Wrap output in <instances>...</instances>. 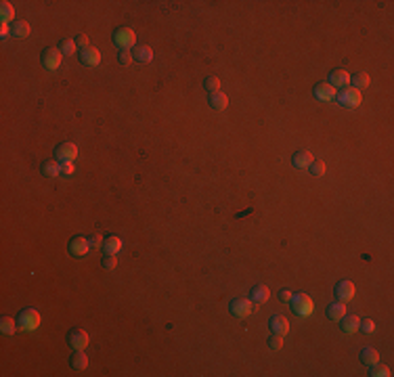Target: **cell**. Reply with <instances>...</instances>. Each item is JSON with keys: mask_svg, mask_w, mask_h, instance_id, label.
<instances>
[{"mask_svg": "<svg viewBox=\"0 0 394 377\" xmlns=\"http://www.w3.org/2000/svg\"><path fill=\"white\" fill-rule=\"evenodd\" d=\"M289 304H291V310H294L298 317H310L312 314V300H310V295H306V293H296V295H291V300H289Z\"/></svg>", "mask_w": 394, "mask_h": 377, "instance_id": "cell-1", "label": "cell"}, {"mask_svg": "<svg viewBox=\"0 0 394 377\" xmlns=\"http://www.w3.org/2000/svg\"><path fill=\"white\" fill-rule=\"evenodd\" d=\"M336 101L342 105V107H348V109H355V107H359L361 105V101H363V95H361V90H357V88H342L340 93L336 95Z\"/></svg>", "mask_w": 394, "mask_h": 377, "instance_id": "cell-2", "label": "cell"}, {"mask_svg": "<svg viewBox=\"0 0 394 377\" xmlns=\"http://www.w3.org/2000/svg\"><path fill=\"white\" fill-rule=\"evenodd\" d=\"M17 325H19V329H23V331L38 329V325H40L38 310L36 308H23L21 312H19V317H17Z\"/></svg>", "mask_w": 394, "mask_h": 377, "instance_id": "cell-3", "label": "cell"}, {"mask_svg": "<svg viewBox=\"0 0 394 377\" xmlns=\"http://www.w3.org/2000/svg\"><path fill=\"white\" fill-rule=\"evenodd\" d=\"M114 44L120 46V48H130V46H136V34L134 29L130 27H118L114 29Z\"/></svg>", "mask_w": 394, "mask_h": 377, "instance_id": "cell-4", "label": "cell"}, {"mask_svg": "<svg viewBox=\"0 0 394 377\" xmlns=\"http://www.w3.org/2000/svg\"><path fill=\"white\" fill-rule=\"evenodd\" d=\"M229 312L233 314L235 319H248L250 314L254 312V306H252V300H248V298H235L229 304Z\"/></svg>", "mask_w": 394, "mask_h": 377, "instance_id": "cell-5", "label": "cell"}, {"mask_svg": "<svg viewBox=\"0 0 394 377\" xmlns=\"http://www.w3.org/2000/svg\"><path fill=\"white\" fill-rule=\"evenodd\" d=\"M61 59H63V53H61V48H57V46H46L42 53H40V61H42V65L46 69H57L61 65Z\"/></svg>", "mask_w": 394, "mask_h": 377, "instance_id": "cell-6", "label": "cell"}, {"mask_svg": "<svg viewBox=\"0 0 394 377\" xmlns=\"http://www.w3.org/2000/svg\"><path fill=\"white\" fill-rule=\"evenodd\" d=\"M88 250H90L88 237H80V235H76V237L69 239L67 251H69V256H72V258H84L86 253H88Z\"/></svg>", "mask_w": 394, "mask_h": 377, "instance_id": "cell-7", "label": "cell"}, {"mask_svg": "<svg viewBox=\"0 0 394 377\" xmlns=\"http://www.w3.org/2000/svg\"><path fill=\"white\" fill-rule=\"evenodd\" d=\"M67 344L72 346L74 350H84L88 346V333L80 327H74L67 331Z\"/></svg>", "mask_w": 394, "mask_h": 377, "instance_id": "cell-8", "label": "cell"}, {"mask_svg": "<svg viewBox=\"0 0 394 377\" xmlns=\"http://www.w3.org/2000/svg\"><path fill=\"white\" fill-rule=\"evenodd\" d=\"M78 157V147L74 142H61L55 149V159L59 161H74Z\"/></svg>", "mask_w": 394, "mask_h": 377, "instance_id": "cell-9", "label": "cell"}, {"mask_svg": "<svg viewBox=\"0 0 394 377\" xmlns=\"http://www.w3.org/2000/svg\"><path fill=\"white\" fill-rule=\"evenodd\" d=\"M336 298H338V302H344V304L350 302L352 298H355V283L348 281V279L340 281L336 285Z\"/></svg>", "mask_w": 394, "mask_h": 377, "instance_id": "cell-10", "label": "cell"}, {"mask_svg": "<svg viewBox=\"0 0 394 377\" xmlns=\"http://www.w3.org/2000/svg\"><path fill=\"white\" fill-rule=\"evenodd\" d=\"M268 327H270L272 333H277V335H287L289 321L283 317V314H272V317L268 319Z\"/></svg>", "mask_w": 394, "mask_h": 377, "instance_id": "cell-11", "label": "cell"}, {"mask_svg": "<svg viewBox=\"0 0 394 377\" xmlns=\"http://www.w3.org/2000/svg\"><path fill=\"white\" fill-rule=\"evenodd\" d=\"M312 95H315V99H319V101H333L336 99V88H333L329 82H321V84H317L315 88H312Z\"/></svg>", "mask_w": 394, "mask_h": 377, "instance_id": "cell-12", "label": "cell"}, {"mask_svg": "<svg viewBox=\"0 0 394 377\" xmlns=\"http://www.w3.org/2000/svg\"><path fill=\"white\" fill-rule=\"evenodd\" d=\"M80 61H82L84 65H88V67H95V65L101 63V53L95 46H86V48L80 50Z\"/></svg>", "mask_w": 394, "mask_h": 377, "instance_id": "cell-13", "label": "cell"}, {"mask_svg": "<svg viewBox=\"0 0 394 377\" xmlns=\"http://www.w3.org/2000/svg\"><path fill=\"white\" fill-rule=\"evenodd\" d=\"M329 84L333 88H346L350 84V76L346 69H333L331 76H329Z\"/></svg>", "mask_w": 394, "mask_h": 377, "instance_id": "cell-14", "label": "cell"}, {"mask_svg": "<svg viewBox=\"0 0 394 377\" xmlns=\"http://www.w3.org/2000/svg\"><path fill=\"white\" fill-rule=\"evenodd\" d=\"M40 172H42V176H48V178L61 174V161L59 159H44L42 166H40Z\"/></svg>", "mask_w": 394, "mask_h": 377, "instance_id": "cell-15", "label": "cell"}, {"mask_svg": "<svg viewBox=\"0 0 394 377\" xmlns=\"http://www.w3.org/2000/svg\"><path fill=\"white\" fill-rule=\"evenodd\" d=\"M312 161H315V155H312L310 151H306V149L296 151L294 157H291V164H294L296 168H308Z\"/></svg>", "mask_w": 394, "mask_h": 377, "instance_id": "cell-16", "label": "cell"}, {"mask_svg": "<svg viewBox=\"0 0 394 377\" xmlns=\"http://www.w3.org/2000/svg\"><path fill=\"white\" fill-rule=\"evenodd\" d=\"M268 298H270V291L266 285H256V287H252V291H250V300L256 304H264Z\"/></svg>", "mask_w": 394, "mask_h": 377, "instance_id": "cell-17", "label": "cell"}, {"mask_svg": "<svg viewBox=\"0 0 394 377\" xmlns=\"http://www.w3.org/2000/svg\"><path fill=\"white\" fill-rule=\"evenodd\" d=\"M208 105L212 107V109H216V111H222L227 105H229V97L225 95V93H212L210 97H208Z\"/></svg>", "mask_w": 394, "mask_h": 377, "instance_id": "cell-18", "label": "cell"}, {"mask_svg": "<svg viewBox=\"0 0 394 377\" xmlns=\"http://www.w3.org/2000/svg\"><path fill=\"white\" fill-rule=\"evenodd\" d=\"M342 323H340V329L344 331V333H355L357 329H359V323H361V319L357 317V314H344V317L340 319Z\"/></svg>", "mask_w": 394, "mask_h": 377, "instance_id": "cell-19", "label": "cell"}, {"mask_svg": "<svg viewBox=\"0 0 394 377\" xmlns=\"http://www.w3.org/2000/svg\"><path fill=\"white\" fill-rule=\"evenodd\" d=\"M69 365H72V369H76V371H84L88 367V356L84 354V350H76L69 356Z\"/></svg>", "mask_w": 394, "mask_h": 377, "instance_id": "cell-20", "label": "cell"}, {"mask_svg": "<svg viewBox=\"0 0 394 377\" xmlns=\"http://www.w3.org/2000/svg\"><path fill=\"white\" fill-rule=\"evenodd\" d=\"M132 57L136 61H140V63H149V61L153 59V50H151V46H147V44H136L134 50H132Z\"/></svg>", "mask_w": 394, "mask_h": 377, "instance_id": "cell-21", "label": "cell"}, {"mask_svg": "<svg viewBox=\"0 0 394 377\" xmlns=\"http://www.w3.org/2000/svg\"><path fill=\"white\" fill-rule=\"evenodd\" d=\"M325 314L331 319V321H340L342 317L346 314V306H344V302H331L329 306H327V310H325Z\"/></svg>", "mask_w": 394, "mask_h": 377, "instance_id": "cell-22", "label": "cell"}, {"mask_svg": "<svg viewBox=\"0 0 394 377\" xmlns=\"http://www.w3.org/2000/svg\"><path fill=\"white\" fill-rule=\"evenodd\" d=\"M103 250H105V253H116V256H118V251L122 250V239L116 237V235L107 237V239L103 241Z\"/></svg>", "mask_w": 394, "mask_h": 377, "instance_id": "cell-23", "label": "cell"}, {"mask_svg": "<svg viewBox=\"0 0 394 377\" xmlns=\"http://www.w3.org/2000/svg\"><path fill=\"white\" fill-rule=\"evenodd\" d=\"M350 82H352V88L361 90V88H367L371 80H369V74H367V71H359V74L350 76Z\"/></svg>", "mask_w": 394, "mask_h": 377, "instance_id": "cell-24", "label": "cell"}, {"mask_svg": "<svg viewBox=\"0 0 394 377\" xmlns=\"http://www.w3.org/2000/svg\"><path fill=\"white\" fill-rule=\"evenodd\" d=\"M380 361V352L376 350V348H371V346H367V348H363L361 350V363H365V365H373V363H378Z\"/></svg>", "mask_w": 394, "mask_h": 377, "instance_id": "cell-25", "label": "cell"}, {"mask_svg": "<svg viewBox=\"0 0 394 377\" xmlns=\"http://www.w3.org/2000/svg\"><path fill=\"white\" fill-rule=\"evenodd\" d=\"M0 19H2V23H6V25H8V21L15 19V8L11 2H6V0L0 4Z\"/></svg>", "mask_w": 394, "mask_h": 377, "instance_id": "cell-26", "label": "cell"}, {"mask_svg": "<svg viewBox=\"0 0 394 377\" xmlns=\"http://www.w3.org/2000/svg\"><path fill=\"white\" fill-rule=\"evenodd\" d=\"M13 36L23 40L29 36V23L27 21H13Z\"/></svg>", "mask_w": 394, "mask_h": 377, "instance_id": "cell-27", "label": "cell"}, {"mask_svg": "<svg viewBox=\"0 0 394 377\" xmlns=\"http://www.w3.org/2000/svg\"><path fill=\"white\" fill-rule=\"evenodd\" d=\"M369 375H371V377H390L392 373H390V367L382 365V363L378 361V363H373V365H371Z\"/></svg>", "mask_w": 394, "mask_h": 377, "instance_id": "cell-28", "label": "cell"}, {"mask_svg": "<svg viewBox=\"0 0 394 377\" xmlns=\"http://www.w3.org/2000/svg\"><path fill=\"white\" fill-rule=\"evenodd\" d=\"M15 323L17 321H13L11 317H2V319H0V329H2L4 335H13L17 331V327H19V325H15Z\"/></svg>", "mask_w": 394, "mask_h": 377, "instance_id": "cell-29", "label": "cell"}, {"mask_svg": "<svg viewBox=\"0 0 394 377\" xmlns=\"http://www.w3.org/2000/svg\"><path fill=\"white\" fill-rule=\"evenodd\" d=\"M204 88L208 90L210 95H212V93H218V88H220V80H218L216 76H208V78L204 80Z\"/></svg>", "mask_w": 394, "mask_h": 377, "instance_id": "cell-30", "label": "cell"}, {"mask_svg": "<svg viewBox=\"0 0 394 377\" xmlns=\"http://www.w3.org/2000/svg\"><path fill=\"white\" fill-rule=\"evenodd\" d=\"M268 348L270 350H281V348H283V335H277V333H272V335H268Z\"/></svg>", "mask_w": 394, "mask_h": 377, "instance_id": "cell-31", "label": "cell"}, {"mask_svg": "<svg viewBox=\"0 0 394 377\" xmlns=\"http://www.w3.org/2000/svg\"><path fill=\"white\" fill-rule=\"evenodd\" d=\"M101 266L107 268V270H114L118 266V256L116 253H105L103 260H101Z\"/></svg>", "mask_w": 394, "mask_h": 377, "instance_id": "cell-32", "label": "cell"}, {"mask_svg": "<svg viewBox=\"0 0 394 377\" xmlns=\"http://www.w3.org/2000/svg\"><path fill=\"white\" fill-rule=\"evenodd\" d=\"M308 168H310L312 176H323V174H325V161H321V159H315Z\"/></svg>", "mask_w": 394, "mask_h": 377, "instance_id": "cell-33", "label": "cell"}, {"mask_svg": "<svg viewBox=\"0 0 394 377\" xmlns=\"http://www.w3.org/2000/svg\"><path fill=\"white\" fill-rule=\"evenodd\" d=\"M134 57H132V53H130V48H120V53H118V61L122 65H130V61H132Z\"/></svg>", "mask_w": 394, "mask_h": 377, "instance_id": "cell-34", "label": "cell"}, {"mask_svg": "<svg viewBox=\"0 0 394 377\" xmlns=\"http://www.w3.org/2000/svg\"><path fill=\"white\" fill-rule=\"evenodd\" d=\"M61 53L63 55H76V40H65V42H61Z\"/></svg>", "mask_w": 394, "mask_h": 377, "instance_id": "cell-35", "label": "cell"}, {"mask_svg": "<svg viewBox=\"0 0 394 377\" xmlns=\"http://www.w3.org/2000/svg\"><path fill=\"white\" fill-rule=\"evenodd\" d=\"M359 329H363L365 333H373V331H376V323H373L371 319H365V321L359 323Z\"/></svg>", "mask_w": 394, "mask_h": 377, "instance_id": "cell-36", "label": "cell"}, {"mask_svg": "<svg viewBox=\"0 0 394 377\" xmlns=\"http://www.w3.org/2000/svg\"><path fill=\"white\" fill-rule=\"evenodd\" d=\"M61 174H65V176L74 174V161H61Z\"/></svg>", "mask_w": 394, "mask_h": 377, "instance_id": "cell-37", "label": "cell"}, {"mask_svg": "<svg viewBox=\"0 0 394 377\" xmlns=\"http://www.w3.org/2000/svg\"><path fill=\"white\" fill-rule=\"evenodd\" d=\"M88 243H90V248H101L103 246V237H101L99 233H95V235L88 237Z\"/></svg>", "mask_w": 394, "mask_h": 377, "instance_id": "cell-38", "label": "cell"}, {"mask_svg": "<svg viewBox=\"0 0 394 377\" xmlns=\"http://www.w3.org/2000/svg\"><path fill=\"white\" fill-rule=\"evenodd\" d=\"M76 44H80L82 48H86V46H88V36H86V34H78V36H76Z\"/></svg>", "mask_w": 394, "mask_h": 377, "instance_id": "cell-39", "label": "cell"}, {"mask_svg": "<svg viewBox=\"0 0 394 377\" xmlns=\"http://www.w3.org/2000/svg\"><path fill=\"white\" fill-rule=\"evenodd\" d=\"M291 295H294V293H291L289 289H281V291H279V300H281V302H289Z\"/></svg>", "mask_w": 394, "mask_h": 377, "instance_id": "cell-40", "label": "cell"}, {"mask_svg": "<svg viewBox=\"0 0 394 377\" xmlns=\"http://www.w3.org/2000/svg\"><path fill=\"white\" fill-rule=\"evenodd\" d=\"M0 36H2V38H6V36H8V25H6V23L0 25Z\"/></svg>", "mask_w": 394, "mask_h": 377, "instance_id": "cell-41", "label": "cell"}]
</instances>
